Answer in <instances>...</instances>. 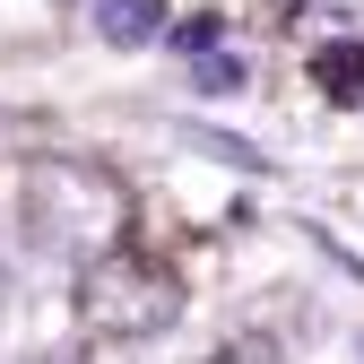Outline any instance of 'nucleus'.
I'll return each instance as SVG.
<instances>
[{"label": "nucleus", "instance_id": "1", "mask_svg": "<svg viewBox=\"0 0 364 364\" xmlns=\"http://www.w3.org/2000/svg\"><path fill=\"white\" fill-rule=\"evenodd\" d=\"M18 225H26V243L35 252H61V260H105L122 252L130 235V191L105 173V165H87V156H35L18 173Z\"/></svg>", "mask_w": 364, "mask_h": 364}, {"label": "nucleus", "instance_id": "2", "mask_svg": "<svg viewBox=\"0 0 364 364\" xmlns=\"http://www.w3.org/2000/svg\"><path fill=\"white\" fill-rule=\"evenodd\" d=\"M70 304H78V321L96 330V338H156V330L182 321L173 269H156L148 252H105V260H87Z\"/></svg>", "mask_w": 364, "mask_h": 364}, {"label": "nucleus", "instance_id": "3", "mask_svg": "<svg viewBox=\"0 0 364 364\" xmlns=\"http://www.w3.org/2000/svg\"><path fill=\"white\" fill-rule=\"evenodd\" d=\"M96 35L113 43V53H139V43L173 35V9L165 0H96Z\"/></svg>", "mask_w": 364, "mask_h": 364}, {"label": "nucleus", "instance_id": "4", "mask_svg": "<svg viewBox=\"0 0 364 364\" xmlns=\"http://www.w3.org/2000/svg\"><path fill=\"white\" fill-rule=\"evenodd\" d=\"M312 87H321L330 105H364V35L312 43Z\"/></svg>", "mask_w": 364, "mask_h": 364}, {"label": "nucleus", "instance_id": "5", "mask_svg": "<svg viewBox=\"0 0 364 364\" xmlns=\"http://www.w3.org/2000/svg\"><path fill=\"white\" fill-rule=\"evenodd\" d=\"M191 87H200V96H235V87H243V53H208L191 70Z\"/></svg>", "mask_w": 364, "mask_h": 364}, {"label": "nucleus", "instance_id": "6", "mask_svg": "<svg viewBox=\"0 0 364 364\" xmlns=\"http://www.w3.org/2000/svg\"><path fill=\"white\" fill-rule=\"evenodd\" d=\"M217 35H225V18H182V26H173V43H182L191 61H208V53H217Z\"/></svg>", "mask_w": 364, "mask_h": 364}, {"label": "nucleus", "instance_id": "7", "mask_svg": "<svg viewBox=\"0 0 364 364\" xmlns=\"http://www.w3.org/2000/svg\"><path fill=\"white\" fill-rule=\"evenodd\" d=\"M208 364H269L260 347H225V355H208Z\"/></svg>", "mask_w": 364, "mask_h": 364}, {"label": "nucleus", "instance_id": "8", "mask_svg": "<svg viewBox=\"0 0 364 364\" xmlns=\"http://www.w3.org/2000/svg\"><path fill=\"white\" fill-rule=\"evenodd\" d=\"M43 364H87V355H43Z\"/></svg>", "mask_w": 364, "mask_h": 364}]
</instances>
